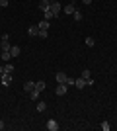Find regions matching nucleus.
<instances>
[{
    "label": "nucleus",
    "instance_id": "obj_8",
    "mask_svg": "<svg viewBox=\"0 0 117 131\" xmlns=\"http://www.w3.org/2000/svg\"><path fill=\"white\" fill-rule=\"evenodd\" d=\"M20 53H22V47L12 45V49H10V55H12V57H20Z\"/></svg>",
    "mask_w": 117,
    "mask_h": 131
},
{
    "label": "nucleus",
    "instance_id": "obj_2",
    "mask_svg": "<svg viewBox=\"0 0 117 131\" xmlns=\"http://www.w3.org/2000/svg\"><path fill=\"white\" fill-rule=\"evenodd\" d=\"M67 90H68V84H64V82H57V90H55L57 96H64Z\"/></svg>",
    "mask_w": 117,
    "mask_h": 131
},
{
    "label": "nucleus",
    "instance_id": "obj_24",
    "mask_svg": "<svg viewBox=\"0 0 117 131\" xmlns=\"http://www.w3.org/2000/svg\"><path fill=\"white\" fill-rule=\"evenodd\" d=\"M47 35H49V33H47V31H39V37H41V39H45V37H47Z\"/></svg>",
    "mask_w": 117,
    "mask_h": 131
},
{
    "label": "nucleus",
    "instance_id": "obj_20",
    "mask_svg": "<svg viewBox=\"0 0 117 131\" xmlns=\"http://www.w3.org/2000/svg\"><path fill=\"white\" fill-rule=\"evenodd\" d=\"M82 18H84V14H82V12H80V10H74V20H76V22H80Z\"/></svg>",
    "mask_w": 117,
    "mask_h": 131
},
{
    "label": "nucleus",
    "instance_id": "obj_9",
    "mask_svg": "<svg viewBox=\"0 0 117 131\" xmlns=\"http://www.w3.org/2000/svg\"><path fill=\"white\" fill-rule=\"evenodd\" d=\"M57 82H64L67 84V80H68V77H67V72H57Z\"/></svg>",
    "mask_w": 117,
    "mask_h": 131
},
{
    "label": "nucleus",
    "instance_id": "obj_23",
    "mask_svg": "<svg viewBox=\"0 0 117 131\" xmlns=\"http://www.w3.org/2000/svg\"><path fill=\"white\" fill-rule=\"evenodd\" d=\"M94 43H96V41H94V37H86V45H90V47H92Z\"/></svg>",
    "mask_w": 117,
    "mask_h": 131
},
{
    "label": "nucleus",
    "instance_id": "obj_26",
    "mask_svg": "<svg viewBox=\"0 0 117 131\" xmlns=\"http://www.w3.org/2000/svg\"><path fill=\"white\" fill-rule=\"evenodd\" d=\"M0 6H2V8H6V6H8V0H0Z\"/></svg>",
    "mask_w": 117,
    "mask_h": 131
},
{
    "label": "nucleus",
    "instance_id": "obj_11",
    "mask_svg": "<svg viewBox=\"0 0 117 131\" xmlns=\"http://www.w3.org/2000/svg\"><path fill=\"white\" fill-rule=\"evenodd\" d=\"M28 33L31 35V37H35V35H39V27L37 26H29L28 27Z\"/></svg>",
    "mask_w": 117,
    "mask_h": 131
},
{
    "label": "nucleus",
    "instance_id": "obj_10",
    "mask_svg": "<svg viewBox=\"0 0 117 131\" xmlns=\"http://www.w3.org/2000/svg\"><path fill=\"white\" fill-rule=\"evenodd\" d=\"M74 86H76L78 90H82V88L86 86V80H84L82 77H80V78H76V80H74Z\"/></svg>",
    "mask_w": 117,
    "mask_h": 131
},
{
    "label": "nucleus",
    "instance_id": "obj_18",
    "mask_svg": "<svg viewBox=\"0 0 117 131\" xmlns=\"http://www.w3.org/2000/svg\"><path fill=\"white\" fill-rule=\"evenodd\" d=\"M39 94H41V92H39V90H35V88H33V90L29 92V98H31V100H37V98H39Z\"/></svg>",
    "mask_w": 117,
    "mask_h": 131
},
{
    "label": "nucleus",
    "instance_id": "obj_19",
    "mask_svg": "<svg viewBox=\"0 0 117 131\" xmlns=\"http://www.w3.org/2000/svg\"><path fill=\"white\" fill-rule=\"evenodd\" d=\"M2 69H4V72H10V74H12V72H14V65H12V63H8V65H4V67H2Z\"/></svg>",
    "mask_w": 117,
    "mask_h": 131
},
{
    "label": "nucleus",
    "instance_id": "obj_14",
    "mask_svg": "<svg viewBox=\"0 0 117 131\" xmlns=\"http://www.w3.org/2000/svg\"><path fill=\"white\" fill-rule=\"evenodd\" d=\"M53 18H55V16H53V12H51V10H45L43 12V20H49V22H51Z\"/></svg>",
    "mask_w": 117,
    "mask_h": 131
},
{
    "label": "nucleus",
    "instance_id": "obj_30",
    "mask_svg": "<svg viewBox=\"0 0 117 131\" xmlns=\"http://www.w3.org/2000/svg\"><path fill=\"white\" fill-rule=\"evenodd\" d=\"M0 45H2V37H0Z\"/></svg>",
    "mask_w": 117,
    "mask_h": 131
},
{
    "label": "nucleus",
    "instance_id": "obj_4",
    "mask_svg": "<svg viewBox=\"0 0 117 131\" xmlns=\"http://www.w3.org/2000/svg\"><path fill=\"white\" fill-rule=\"evenodd\" d=\"M0 80H2L4 86H10V84H12V74H10V72H4V74L0 77Z\"/></svg>",
    "mask_w": 117,
    "mask_h": 131
},
{
    "label": "nucleus",
    "instance_id": "obj_3",
    "mask_svg": "<svg viewBox=\"0 0 117 131\" xmlns=\"http://www.w3.org/2000/svg\"><path fill=\"white\" fill-rule=\"evenodd\" d=\"M0 37H2V45H0V51H10V49H12V45H10V41H8V35H6V33H2Z\"/></svg>",
    "mask_w": 117,
    "mask_h": 131
},
{
    "label": "nucleus",
    "instance_id": "obj_31",
    "mask_svg": "<svg viewBox=\"0 0 117 131\" xmlns=\"http://www.w3.org/2000/svg\"><path fill=\"white\" fill-rule=\"evenodd\" d=\"M72 2H76V0H72Z\"/></svg>",
    "mask_w": 117,
    "mask_h": 131
},
{
    "label": "nucleus",
    "instance_id": "obj_27",
    "mask_svg": "<svg viewBox=\"0 0 117 131\" xmlns=\"http://www.w3.org/2000/svg\"><path fill=\"white\" fill-rule=\"evenodd\" d=\"M4 127H6V123H4L2 119H0V129H4Z\"/></svg>",
    "mask_w": 117,
    "mask_h": 131
},
{
    "label": "nucleus",
    "instance_id": "obj_17",
    "mask_svg": "<svg viewBox=\"0 0 117 131\" xmlns=\"http://www.w3.org/2000/svg\"><path fill=\"white\" fill-rule=\"evenodd\" d=\"M82 78H84L86 82L92 80V77H90V71H88V69H84V71H82Z\"/></svg>",
    "mask_w": 117,
    "mask_h": 131
},
{
    "label": "nucleus",
    "instance_id": "obj_6",
    "mask_svg": "<svg viewBox=\"0 0 117 131\" xmlns=\"http://www.w3.org/2000/svg\"><path fill=\"white\" fill-rule=\"evenodd\" d=\"M74 10H76V8H74V2H70V4H67V6H62V12H64V14H74Z\"/></svg>",
    "mask_w": 117,
    "mask_h": 131
},
{
    "label": "nucleus",
    "instance_id": "obj_15",
    "mask_svg": "<svg viewBox=\"0 0 117 131\" xmlns=\"http://www.w3.org/2000/svg\"><path fill=\"white\" fill-rule=\"evenodd\" d=\"M39 8H41V10H49V0H41V2H39Z\"/></svg>",
    "mask_w": 117,
    "mask_h": 131
},
{
    "label": "nucleus",
    "instance_id": "obj_25",
    "mask_svg": "<svg viewBox=\"0 0 117 131\" xmlns=\"http://www.w3.org/2000/svg\"><path fill=\"white\" fill-rule=\"evenodd\" d=\"M74 80H76V78H68L67 84H68V86H74Z\"/></svg>",
    "mask_w": 117,
    "mask_h": 131
},
{
    "label": "nucleus",
    "instance_id": "obj_12",
    "mask_svg": "<svg viewBox=\"0 0 117 131\" xmlns=\"http://www.w3.org/2000/svg\"><path fill=\"white\" fill-rule=\"evenodd\" d=\"M33 88H35V82H31V80H28V82H25V84H23V90H25V92H31V90H33Z\"/></svg>",
    "mask_w": 117,
    "mask_h": 131
},
{
    "label": "nucleus",
    "instance_id": "obj_13",
    "mask_svg": "<svg viewBox=\"0 0 117 131\" xmlns=\"http://www.w3.org/2000/svg\"><path fill=\"white\" fill-rule=\"evenodd\" d=\"M0 59H2V61H10L12 59L10 51H0Z\"/></svg>",
    "mask_w": 117,
    "mask_h": 131
},
{
    "label": "nucleus",
    "instance_id": "obj_22",
    "mask_svg": "<svg viewBox=\"0 0 117 131\" xmlns=\"http://www.w3.org/2000/svg\"><path fill=\"white\" fill-rule=\"evenodd\" d=\"M100 127H101L103 131H109V127H111V125H109L107 121H101V123H100Z\"/></svg>",
    "mask_w": 117,
    "mask_h": 131
},
{
    "label": "nucleus",
    "instance_id": "obj_7",
    "mask_svg": "<svg viewBox=\"0 0 117 131\" xmlns=\"http://www.w3.org/2000/svg\"><path fill=\"white\" fill-rule=\"evenodd\" d=\"M47 129H49V131H57V129H59V123H57L55 119H49V121H47Z\"/></svg>",
    "mask_w": 117,
    "mask_h": 131
},
{
    "label": "nucleus",
    "instance_id": "obj_16",
    "mask_svg": "<svg viewBox=\"0 0 117 131\" xmlns=\"http://www.w3.org/2000/svg\"><path fill=\"white\" fill-rule=\"evenodd\" d=\"M35 90H39V92H43V90H45V82H43V80L35 82Z\"/></svg>",
    "mask_w": 117,
    "mask_h": 131
},
{
    "label": "nucleus",
    "instance_id": "obj_29",
    "mask_svg": "<svg viewBox=\"0 0 117 131\" xmlns=\"http://www.w3.org/2000/svg\"><path fill=\"white\" fill-rule=\"evenodd\" d=\"M2 74H4V69H2V67H0V77H2Z\"/></svg>",
    "mask_w": 117,
    "mask_h": 131
},
{
    "label": "nucleus",
    "instance_id": "obj_32",
    "mask_svg": "<svg viewBox=\"0 0 117 131\" xmlns=\"http://www.w3.org/2000/svg\"><path fill=\"white\" fill-rule=\"evenodd\" d=\"M115 29H117V27H115Z\"/></svg>",
    "mask_w": 117,
    "mask_h": 131
},
{
    "label": "nucleus",
    "instance_id": "obj_21",
    "mask_svg": "<svg viewBox=\"0 0 117 131\" xmlns=\"http://www.w3.org/2000/svg\"><path fill=\"white\" fill-rule=\"evenodd\" d=\"M45 110H47V104H45V102H39L37 104V112H45Z\"/></svg>",
    "mask_w": 117,
    "mask_h": 131
},
{
    "label": "nucleus",
    "instance_id": "obj_1",
    "mask_svg": "<svg viewBox=\"0 0 117 131\" xmlns=\"http://www.w3.org/2000/svg\"><path fill=\"white\" fill-rule=\"evenodd\" d=\"M49 10L53 12V16H55V18H59V14H61V10H62L61 2H59V0H49Z\"/></svg>",
    "mask_w": 117,
    "mask_h": 131
},
{
    "label": "nucleus",
    "instance_id": "obj_5",
    "mask_svg": "<svg viewBox=\"0 0 117 131\" xmlns=\"http://www.w3.org/2000/svg\"><path fill=\"white\" fill-rule=\"evenodd\" d=\"M49 20H41V22L37 24V27H39V31H49Z\"/></svg>",
    "mask_w": 117,
    "mask_h": 131
},
{
    "label": "nucleus",
    "instance_id": "obj_28",
    "mask_svg": "<svg viewBox=\"0 0 117 131\" xmlns=\"http://www.w3.org/2000/svg\"><path fill=\"white\" fill-rule=\"evenodd\" d=\"M80 2H84V4H92V0H80Z\"/></svg>",
    "mask_w": 117,
    "mask_h": 131
}]
</instances>
